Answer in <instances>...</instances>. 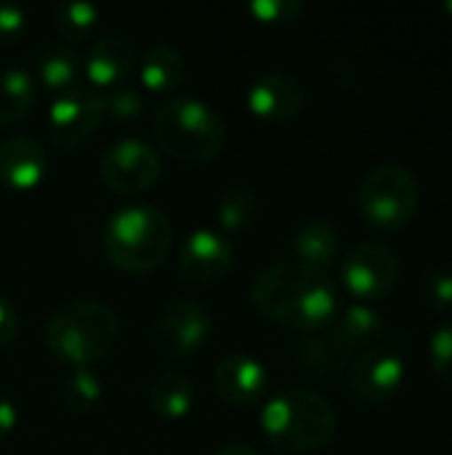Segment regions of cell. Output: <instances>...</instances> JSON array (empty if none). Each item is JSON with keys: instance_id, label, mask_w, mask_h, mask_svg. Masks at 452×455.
<instances>
[{"instance_id": "cell-9", "label": "cell", "mask_w": 452, "mask_h": 455, "mask_svg": "<svg viewBox=\"0 0 452 455\" xmlns=\"http://www.w3.org/2000/svg\"><path fill=\"white\" fill-rule=\"evenodd\" d=\"M101 179L120 195H141L152 189L163 173L160 155L141 139L112 141L99 160Z\"/></svg>"}, {"instance_id": "cell-15", "label": "cell", "mask_w": 452, "mask_h": 455, "mask_svg": "<svg viewBox=\"0 0 452 455\" xmlns=\"http://www.w3.org/2000/svg\"><path fill=\"white\" fill-rule=\"evenodd\" d=\"M384 336H386L384 315L370 304H352L349 309L338 312L325 339L349 360L354 352L360 355L365 349L384 344Z\"/></svg>"}, {"instance_id": "cell-22", "label": "cell", "mask_w": 452, "mask_h": 455, "mask_svg": "<svg viewBox=\"0 0 452 455\" xmlns=\"http://www.w3.org/2000/svg\"><path fill=\"white\" fill-rule=\"evenodd\" d=\"M80 69H83V64H80L75 48H69L67 43H53L45 51H40V56H37V75L56 93H64V91L80 85Z\"/></svg>"}, {"instance_id": "cell-10", "label": "cell", "mask_w": 452, "mask_h": 455, "mask_svg": "<svg viewBox=\"0 0 452 455\" xmlns=\"http://www.w3.org/2000/svg\"><path fill=\"white\" fill-rule=\"evenodd\" d=\"M101 117H104L101 93L80 83L53 99L45 120H48L51 141L64 149H75L96 131Z\"/></svg>"}, {"instance_id": "cell-32", "label": "cell", "mask_w": 452, "mask_h": 455, "mask_svg": "<svg viewBox=\"0 0 452 455\" xmlns=\"http://www.w3.org/2000/svg\"><path fill=\"white\" fill-rule=\"evenodd\" d=\"M16 336H19V315L13 304L5 296H0V349L11 347Z\"/></svg>"}, {"instance_id": "cell-18", "label": "cell", "mask_w": 452, "mask_h": 455, "mask_svg": "<svg viewBox=\"0 0 452 455\" xmlns=\"http://www.w3.org/2000/svg\"><path fill=\"white\" fill-rule=\"evenodd\" d=\"M293 256L296 261H304L309 267H320L325 269L330 261H336L338 251H341V235L330 221H309L304 224L296 235H293Z\"/></svg>"}, {"instance_id": "cell-16", "label": "cell", "mask_w": 452, "mask_h": 455, "mask_svg": "<svg viewBox=\"0 0 452 455\" xmlns=\"http://www.w3.org/2000/svg\"><path fill=\"white\" fill-rule=\"evenodd\" d=\"M133 69H136V51H133L131 40L117 37V35L99 37L88 48L85 64H83V72H85L91 88H96V91L99 88L109 91V88L128 83Z\"/></svg>"}, {"instance_id": "cell-24", "label": "cell", "mask_w": 452, "mask_h": 455, "mask_svg": "<svg viewBox=\"0 0 452 455\" xmlns=\"http://www.w3.org/2000/svg\"><path fill=\"white\" fill-rule=\"evenodd\" d=\"M104 397L101 381L91 368H75L72 376L61 384V403L69 413H91Z\"/></svg>"}, {"instance_id": "cell-5", "label": "cell", "mask_w": 452, "mask_h": 455, "mask_svg": "<svg viewBox=\"0 0 452 455\" xmlns=\"http://www.w3.org/2000/svg\"><path fill=\"white\" fill-rule=\"evenodd\" d=\"M152 133L160 149L181 163H208L226 144L224 117L210 104L189 96L163 101L152 117Z\"/></svg>"}, {"instance_id": "cell-14", "label": "cell", "mask_w": 452, "mask_h": 455, "mask_svg": "<svg viewBox=\"0 0 452 455\" xmlns=\"http://www.w3.org/2000/svg\"><path fill=\"white\" fill-rule=\"evenodd\" d=\"M213 387L224 403L234 408H250L264 397L269 387V373L250 355H229L216 365Z\"/></svg>"}, {"instance_id": "cell-4", "label": "cell", "mask_w": 452, "mask_h": 455, "mask_svg": "<svg viewBox=\"0 0 452 455\" xmlns=\"http://www.w3.org/2000/svg\"><path fill=\"white\" fill-rule=\"evenodd\" d=\"M107 259L131 275H147L165 264L173 245V224L155 205L117 208L104 224Z\"/></svg>"}, {"instance_id": "cell-17", "label": "cell", "mask_w": 452, "mask_h": 455, "mask_svg": "<svg viewBox=\"0 0 452 455\" xmlns=\"http://www.w3.org/2000/svg\"><path fill=\"white\" fill-rule=\"evenodd\" d=\"M48 155L32 136H11L0 144V179L19 192L37 187L45 179Z\"/></svg>"}, {"instance_id": "cell-31", "label": "cell", "mask_w": 452, "mask_h": 455, "mask_svg": "<svg viewBox=\"0 0 452 455\" xmlns=\"http://www.w3.org/2000/svg\"><path fill=\"white\" fill-rule=\"evenodd\" d=\"M27 29V11L21 5L0 3V40H16Z\"/></svg>"}, {"instance_id": "cell-2", "label": "cell", "mask_w": 452, "mask_h": 455, "mask_svg": "<svg viewBox=\"0 0 452 455\" xmlns=\"http://www.w3.org/2000/svg\"><path fill=\"white\" fill-rule=\"evenodd\" d=\"M266 443L285 455H309L328 448L338 429L333 405L312 389H285L261 411Z\"/></svg>"}, {"instance_id": "cell-11", "label": "cell", "mask_w": 452, "mask_h": 455, "mask_svg": "<svg viewBox=\"0 0 452 455\" xmlns=\"http://www.w3.org/2000/svg\"><path fill=\"white\" fill-rule=\"evenodd\" d=\"M234 245L216 229H194L178 251V275L184 283L216 285L234 267Z\"/></svg>"}, {"instance_id": "cell-8", "label": "cell", "mask_w": 452, "mask_h": 455, "mask_svg": "<svg viewBox=\"0 0 452 455\" xmlns=\"http://www.w3.org/2000/svg\"><path fill=\"white\" fill-rule=\"evenodd\" d=\"M400 256L384 243H362L344 256L341 277L346 291L362 304L386 299L400 283Z\"/></svg>"}, {"instance_id": "cell-29", "label": "cell", "mask_w": 452, "mask_h": 455, "mask_svg": "<svg viewBox=\"0 0 452 455\" xmlns=\"http://www.w3.org/2000/svg\"><path fill=\"white\" fill-rule=\"evenodd\" d=\"M250 13L264 24H290L304 13L301 0H253Z\"/></svg>"}, {"instance_id": "cell-13", "label": "cell", "mask_w": 452, "mask_h": 455, "mask_svg": "<svg viewBox=\"0 0 452 455\" xmlns=\"http://www.w3.org/2000/svg\"><path fill=\"white\" fill-rule=\"evenodd\" d=\"M306 104V85L290 72H266L253 80L248 91V107L256 117L282 123L293 120Z\"/></svg>"}, {"instance_id": "cell-33", "label": "cell", "mask_w": 452, "mask_h": 455, "mask_svg": "<svg viewBox=\"0 0 452 455\" xmlns=\"http://www.w3.org/2000/svg\"><path fill=\"white\" fill-rule=\"evenodd\" d=\"M16 424H19V411H16V405H13L11 400L0 397V440L8 437V435L16 429Z\"/></svg>"}, {"instance_id": "cell-12", "label": "cell", "mask_w": 452, "mask_h": 455, "mask_svg": "<svg viewBox=\"0 0 452 455\" xmlns=\"http://www.w3.org/2000/svg\"><path fill=\"white\" fill-rule=\"evenodd\" d=\"M402 384H405V360L384 344L360 352L349 365V387L362 403L381 405L392 400L402 389Z\"/></svg>"}, {"instance_id": "cell-3", "label": "cell", "mask_w": 452, "mask_h": 455, "mask_svg": "<svg viewBox=\"0 0 452 455\" xmlns=\"http://www.w3.org/2000/svg\"><path fill=\"white\" fill-rule=\"evenodd\" d=\"M120 339V320L112 307L77 299L59 307L45 323V344L56 360L72 368H88L104 360Z\"/></svg>"}, {"instance_id": "cell-26", "label": "cell", "mask_w": 452, "mask_h": 455, "mask_svg": "<svg viewBox=\"0 0 452 455\" xmlns=\"http://www.w3.org/2000/svg\"><path fill=\"white\" fill-rule=\"evenodd\" d=\"M298 357L306 368H314L320 373H338L346 363V357L328 341V339H309L298 347Z\"/></svg>"}, {"instance_id": "cell-25", "label": "cell", "mask_w": 452, "mask_h": 455, "mask_svg": "<svg viewBox=\"0 0 452 455\" xmlns=\"http://www.w3.org/2000/svg\"><path fill=\"white\" fill-rule=\"evenodd\" d=\"M99 5L88 0H69L56 5V27L67 40H80L85 37L96 24H99Z\"/></svg>"}, {"instance_id": "cell-19", "label": "cell", "mask_w": 452, "mask_h": 455, "mask_svg": "<svg viewBox=\"0 0 452 455\" xmlns=\"http://www.w3.org/2000/svg\"><path fill=\"white\" fill-rule=\"evenodd\" d=\"M194 384L189 376L178 371H168L157 376L149 387V405L163 419H184L194 408Z\"/></svg>"}, {"instance_id": "cell-23", "label": "cell", "mask_w": 452, "mask_h": 455, "mask_svg": "<svg viewBox=\"0 0 452 455\" xmlns=\"http://www.w3.org/2000/svg\"><path fill=\"white\" fill-rule=\"evenodd\" d=\"M261 213V197L250 187H232L218 197L216 216L226 232H240L250 227Z\"/></svg>"}, {"instance_id": "cell-21", "label": "cell", "mask_w": 452, "mask_h": 455, "mask_svg": "<svg viewBox=\"0 0 452 455\" xmlns=\"http://www.w3.org/2000/svg\"><path fill=\"white\" fill-rule=\"evenodd\" d=\"M37 99V85L24 69H3L0 72V123L13 125L29 115Z\"/></svg>"}, {"instance_id": "cell-34", "label": "cell", "mask_w": 452, "mask_h": 455, "mask_svg": "<svg viewBox=\"0 0 452 455\" xmlns=\"http://www.w3.org/2000/svg\"><path fill=\"white\" fill-rule=\"evenodd\" d=\"M216 455H261L256 448H250V445H224L221 451Z\"/></svg>"}, {"instance_id": "cell-27", "label": "cell", "mask_w": 452, "mask_h": 455, "mask_svg": "<svg viewBox=\"0 0 452 455\" xmlns=\"http://www.w3.org/2000/svg\"><path fill=\"white\" fill-rule=\"evenodd\" d=\"M104 115H112L117 120H128V117H136L144 107V99L141 93L131 85V83H123L117 88H109L104 96Z\"/></svg>"}, {"instance_id": "cell-1", "label": "cell", "mask_w": 452, "mask_h": 455, "mask_svg": "<svg viewBox=\"0 0 452 455\" xmlns=\"http://www.w3.org/2000/svg\"><path fill=\"white\" fill-rule=\"evenodd\" d=\"M250 304L266 320L309 333L328 328L338 317L341 293L325 269L285 259L256 275Z\"/></svg>"}, {"instance_id": "cell-28", "label": "cell", "mask_w": 452, "mask_h": 455, "mask_svg": "<svg viewBox=\"0 0 452 455\" xmlns=\"http://www.w3.org/2000/svg\"><path fill=\"white\" fill-rule=\"evenodd\" d=\"M421 293L424 301L437 309L445 312L452 309V272L450 269H429L421 280Z\"/></svg>"}, {"instance_id": "cell-7", "label": "cell", "mask_w": 452, "mask_h": 455, "mask_svg": "<svg viewBox=\"0 0 452 455\" xmlns=\"http://www.w3.org/2000/svg\"><path fill=\"white\" fill-rule=\"evenodd\" d=\"M213 336V317L197 301H170L152 323V344L160 357L181 363L194 357Z\"/></svg>"}, {"instance_id": "cell-6", "label": "cell", "mask_w": 452, "mask_h": 455, "mask_svg": "<svg viewBox=\"0 0 452 455\" xmlns=\"http://www.w3.org/2000/svg\"><path fill=\"white\" fill-rule=\"evenodd\" d=\"M421 205V184L402 163L376 165L360 184L362 219L378 232L405 229Z\"/></svg>"}, {"instance_id": "cell-30", "label": "cell", "mask_w": 452, "mask_h": 455, "mask_svg": "<svg viewBox=\"0 0 452 455\" xmlns=\"http://www.w3.org/2000/svg\"><path fill=\"white\" fill-rule=\"evenodd\" d=\"M429 357L437 376L452 387V323H442L429 341Z\"/></svg>"}, {"instance_id": "cell-35", "label": "cell", "mask_w": 452, "mask_h": 455, "mask_svg": "<svg viewBox=\"0 0 452 455\" xmlns=\"http://www.w3.org/2000/svg\"><path fill=\"white\" fill-rule=\"evenodd\" d=\"M445 11H448V13L452 16V0H448V3H445Z\"/></svg>"}, {"instance_id": "cell-20", "label": "cell", "mask_w": 452, "mask_h": 455, "mask_svg": "<svg viewBox=\"0 0 452 455\" xmlns=\"http://www.w3.org/2000/svg\"><path fill=\"white\" fill-rule=\"evenodd\" d=\"M139 75H141V83L147 88L168 93V91H176L184 83L186 61L176 48H170L165 43H157L144 53V59L139 64Z\"/></svg>"}]
</instances>
